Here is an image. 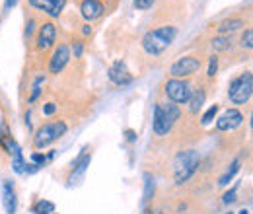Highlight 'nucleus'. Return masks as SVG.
Wrapping results in <instances>:
<instances>
[{
    "label": "nucleus",
    "mask_w": 253,
    "mask_h": 214,
    "mask_svg": "<svg viewBox=\"0 0 253 214\" xmlns=\"http://www.w3.org/2000/svg\"><path fill=\"white\" fill-rule=\"evenodd\" d=\"M211 47H212L214 53L230 51V49H232V37H230V35H216V37L211 41Z\"/></svg>",
    "instance_id": "f3484780"
},
{
    "label": "nucleus",
    "mask_w": 253,
    "mask_h": 214,
    "mask_svg": "<svg viewBox=\"0 0 253 214\" xmlns=\"http://www.w3.org/2000/svg\"><path fill=\"white\" fill-rule=\"evenodd\" d=\"M236 191H238V185H234L226 195H224V199H222V203L224 205H230V203H234L236 201Z\"/></svg>",
    "instance_id": "a878e982"
},
{
    "label": "nucleus",
    "mask_w": 253,
    "mask_h": 214,
    "mask_svg": "<svg viewBox=\"0 0 253 214\" xmlns=\"http://www.w3.org/2000/svg\"><path fill=\"white\" fill-rule=\"evenodd\" d=\"M201 66H203L201 57H197V55H185V57L177 59V61L169 66V74H171V78H183L185 80L187 76H193Z\"/></svg>",
    "instance_id": "423d86ee"
},
{
    "label": "nucleus",
    "mask_w": 253,
    "mask_h": 214,
    "mask_svg": "<svg viewBox=\"0 0 253 214\" xmlns=\"http://www.w3.org/2000/svg\"><path fill=\"white\" fill-rule=\"evenodd\" d=\"M152 130H154V134H156V136H168V134L171 132V127H169V123L166 121V117H164V113H162V109H160L158 103L154 105V115H152Z\"/></svg>",
    "instance_id": "4468645a"
},
{
    "label": "nucleus",
    "mask_w": 253,
    "mask_h": 214,
    "mask_svg": "<svg viewBox=\"0 0 253 214\" xmlns=\"http://www.w3.org/2000/svg\"><path fill=\"white\" fill-rule=\"evenodd\" d=\"M216 72H218V57H216V55H212V57L209 59V70H207V76H209V78H214V76H216Z\"/></svg>",
    "instance_id": "b1692460"
},
{
    "label": "nucleus",
    "mask_w": 253,
    "mask_h": 214,
    "mask_svg": "<svg viewBox=\"0 0 253 214\" xmlns=\"http://www.w3.org/2000/svg\"><path fill=\"white\" fill-rule=\"evenodd\" d=\"M28 2L32 8H35L37 12H43L49 18H59L66 6V0H28Z\"/></svg>",
    "instance_id": "1a4fd4ad"
},
{
    "label": "nucleus",
    "mask_w": 253,
    "mask_h": 214,
    "mask_svg": "<svg viewBox=\"0 0 253 214\" xmlns=\"http://www.w3.org/2000/svg\"><path fill=\"white\" fill-rule=\"evenodd\" d=\"M228 214H234V213H228Z\"/></svg>",
    "instance_id": "72a5a7b5"
},
{
    "label": "nucleus",
    "mask_w": 253,
    "mask_h": 214,
    "mask_svg": "<svg viewBox=\"0 0 253 214\" xmlns=\"http://www.w3.org/2000/svg\"><path fill=\"white\" fill-rule=\"evenodd\" d=\"M32 160L35 166H39V168H43V164L47 162V156L45 154H39V152H33L32 154Z\"/></svg>",
    "instance_id": "bb28decb"
},
{
    "label": "nucleus",
    "mask_w": 253,
    "mask_h": 214,
    "mask_svg": "<svg viewBox=\"0 0 253 214\" xmlns=\"http://www.w3.org/2000/svg\"><path fill=\"white\" fill-rule=\"evenodd\" d=\"M218 109H220V107H218L216 103H214V105H211V107L205 111V115H203L201 123H203V125H211V123L214 121V117L218 115Z\"/></svg>",
    "instance_id": "4be33fe9"
},
{
    "label": "nucleus",
    "mask_w": 253,
    "mask_h": 214,
    "mask_svg": "<svg viewBox=\"0 0 253 214\" xmlns=\"http://www.w3.org/2000/svg\"><path fill=\"white\" fill-rule=\"evenodd\" d=\"M205 92H203V88H199V90H193L189 95V99H187V105H189V113L191 115H195V113H199L201 111V107H203V103H205Z\"/></svg>",
    "instance_id": "dca6fc26"
},
{
    "label": "nucleus",
    "mask_w": 253,
    "mask_h": 214,
    "mask_svg": "<svg viewBox=\"0 0 253 214\" xmlns=\"http://www.w3.org/2000/svg\"><path fill=\"white\" fill-rule=\"evenodd\" d=\"M57 41V26L53 22H45L39 26L37 35H35V49L37 53H47L53 49Z\"/></svg>",
    "instance_id": "0eeeda50"
},
{
    "label": "nucleus",
    "mask_w": 253,
    "mask_h": 214,
    "mask_svg": "<svg viewBox=\"0 0 253 214\" xmlns=\"http://www.w3.org/2000/svg\"><path fill=\"white\" fill-rule=\"evenodd\" d=\"M252 93H253V76L250 70H246L240 76H236L234 80H230L228 99L234 105H246V103H250Z\"/></svg>",
    "instance_id": "7ed1b4c3"
},
{
    "label": "nucleus",
    "mask_w": 253,
    "mask_h": 214,
    "mask_svg": "<svg viewBox=\"0 0 253 214\" xmlns=\"http://www.w3.org/2000/svg\"><path fill=\"white\" fill-rule=\"evenodd\" d=\"M244 28H248L244 18H226L216 26V31H218V35H232V33L244 30Z\"/></svg>",
    "instance_id": "2eb2a0df"
},
{
    "label": "nucleus",
    "mask_w": 253,
    "mask_h": 214,
    "mask_svg": "<svg viewBox=\"0 0 253 214\" xmlns=\"http://www.w3.org/2000/svg\"><path fill=\"white\" fill-rule=\"evenodd\" d=\"M33 28H35V20H30V24H28V28H26V35H28V37L33 33Z\"/></svg>",
    "instance_id": "7c9ffc66"
},
{
    "label": "nucleus",
    "mask_w": 253,
    "mask_h": 214,
    "mask_svg": "<svg viewBox=\"0 0 253 214\" xmlns=\"http://www.w3.org/2000/svg\"><path fill=\"white\" fill-rule=\"evenodd\" d=\"M68 62H70V49H68L66 43H61L53 51V55L49 59V72L51 74H61L64 68H66Z\"/></svg>",
    "instance_id": "6e6552de"
},
{
    "label": "nucleus",
    "mask_w": 253,
    "mask_h": 214,
    "mask_svg": "<svg viewBox=\"0 0 253 214\" xmlns=\"http://www.w3.org/2000/svg\"><path fill=\"white\" fill-rule=\"evenodd\" d=\"M240 166H242V162H240V160H234V162H232L230 170H228V171H226V173H224V175L220 177V185H222V187H224V185H228L230 181H232V179H234V175L240 171Z\"/></svg>",
    "instance_id": "6ab92c4d"
},
{
    "label": "nucleus",
    "mask_w": 253,
    "mask_h": 214,
    "mask_svg": "<svg viewBox=\"0 0 253 214\" xmlns=\"http://www.w3.org/2000/svg\"><path fill=\"white\" fill-rule=\"evenodd\" d=\"M68 127L64 121H55V123H45L41 125L37 130H35V136H33V148L35 150H41L49 144H53L55 140H59L63 134H66Z\"/></svg>",
    "instance_id": "20e7f679"
},
{
    "label": "nucleus",
    "mask_w": 253,
    "mask_h": 214,
    "mask_svg": "<svg viewBox=\"0 0 253 214\" xmlns=\"http://www.w3.org/2000/svg\"><path fill=\"white\" fill-rule=\"evenodd\" d=\"M201 166V156L197 150H183L177 152L171 162V171H173V181L177 185H183L195 175V171Z\"/></svg>",
    "instance_id": "f03ea898"
},
{
    "label": "nucleus",
    "mask_w": 253,
    "mask_h": 214,
    "mask_svg": "<svg viewBox=\"0 0 253 214\" xmlns=\"http://www.w3.org/2000/svg\"><path fill=\"white\" fill-rule=\"evenodd\" d=\"M107 78H109V82H113L115 86H128V84H132V74L126 70L125 62L123 61H115L113 66H109V70H107Z\"/></svg>",
    "instance_id": "9d476101"
},
{
    "label": "nucleus",
    "mask_w": 253,
    "mask_h": 214,
    "mask_svg": "<svg viewBox=\"0 0 253 214\" xmlns=\"http://www.w3.org/2000/svg\"><path fill=\"white\" fill-rule=\"evenodd\" d=\"M177 37V28L175 26H162L156 30H150L144 33L142 37V49L152 55V57H158L162 55Z\"/></svg>",
    "instance_id": "f257e3e1"
},
{
    "label": "nucleus",
    "mask_w": 253,
    "mask_h": 214,
    "mask_svg": "<svg viewBox=\"0 0 253 214\" xmlns=\"http://www.w3.org/2000/svg\"><path fill=\"white\" fill-rule=\"evenodd\" d=\"M16 2H18V0H6V8H12V6H16Z\"/></svg>",
    "instance_id": "473e14b6"
},
{
    "label": "nucleus",
    "mask_w": 253,
    "mask_h": 214,
    "mask_svg": "<svg viewBox=\"0 0 253 214\" xmlns=\"http://www.w3.org/2000/svg\"><path fill=\"white\" fill-rule=\"evenodd\" d=\"M164 92H166V97H168L171 103L183 105V103H187V99H189L191 92H193V86H191L187 80H183V78H171V80L166 82Z\"/></svg>",
    "instance_id": "39448f33"
},
{
    "label": "nucleus",
    "mask_w": 253,
    "mask_h": 214,
    "mask_svg": "<svg viewBox=\"0 0 253 214\" xmlns=\"http://www.w3.org/2000/svg\"><path fill=\"white\" fill-rule=\"evenodd\" d=\"M55 111H57V105H55L53 101H49V103H45V105H43V115H47V117H49V115H53Z\"/></svg>",
    "instance_id": "c85d7f7f"
},
{
    "label": "nucleus",
    "mask_w": 253,
    "mask_h": 214,
    "mask_svg": "<svg viewBox=\"0 0 253 214\" xmlns=\"http://www.w3.org/2000/svg\"><path fill=\"white\" fill-rule=\"evenodd\" d=\"M240 45H242V49H248V51H252V47H253V30H252V28H248V30L244 31Z\"/></svg>",
    "instance_id": "5701e85b"
},
{
    "label": "nucleus",
    "mask_w": 253,
    "mask_h": 214,
    "mask_svg": "<svg viewBox=\"0 0 253 214\" xmlns=\"http://www.w3.org/2000/svg\"><path fill=\"white\" fill-rule=\"evenodd\" d=\"M82 28H84V30H82V33H84V35H90V33H92V28H90L88 24H86V26H82Z\"/></svg>",
    "instance_id": "2f4dec72"
},
{
    "label": "nucleus",
    "mask_w": 253,
    "mask_h": 214,
    "mask_svg": "<svg viewBox=\"0 0 253 214\" xmlns=\"http://www.w3.org/2000/svg\"><path fill=\"white\" fill-rule=\"evenodd\" d=\"M158 214H164V213H158Z\"/></svg>",
    "instance_id": "f704fd0d"
},
{
    "label": "nucleus",
    "mask_w": 253,
    "mask_h": 214,
    "mask_svg": "<svg viewBox=\"0 0 253 214\" xmlns=\"http://www.w3.org/2000/svg\"><path fill=\"white\" fill-rule=\"evenodd\" d=\"M154 2H156V0H132V6H134L136 10H148V8H152Z\"/></svg>",
    "instance_id": "393cba45"
},
{
    "label": "nucleus",
    "mask_w": 253,
    "mask_h": 214,
    "mask_svg": "<svg viewBox=\"0 0 253 214\" xmlns=\"http://www.w3.org/2000/svg\"><path fill=\"white\" fill-rule=\"evenodd\" d=\"M80 14H82V18L86 22H95V20H99L105 14V6L99 0H82Z\"/></svg>",
    "instance_id": "f8f14e48"
},
{
    "label": "nucleus",
    "mask_w": 253,
    "mask_h": 214,
    "mask_svg": "<svg viewBox=\"0 0 253 214\" xmlns=\"http://www.w3.org/2000/svg\"><path fill=\"white\" fill-rule=\"evenodd\" d=\"M43 84H45V76H43V74H39V76L33 80L32 93H30V99H28L30 103H33V101H35V99L41 95V86H43Z\"/></svg>",
    "instance_id": "aec40b11"
},
{
    "label": "nucleus",
    "mask_w": 253,
    "mask_h": 214,
    "mask_svg": "<svg viewBox=\"0 0 253 214\" xmlns=\"http://www.w3.org/2000/svg\"><path fill=\"white\" fill-rule=\"evenodd\" d=\"M125 136H126V140H128V142H134V140H136V132H134V130H130V128L125 130Z\"/></svg>",
    "instance_id": "c756f323"
},
{
    "label": "nucleus",
    "mask_w": 253,
    "mask_h": 214,
    "mask_svg": "<svg viewBox=\"0 0 253 214\" xmlns=\"http://www.w3.org/2000/svg\"><path fill=\"white\" fill-rule=\"evenodd\" d=\"M152 193H154V177L150 175V173H144V203L146 201H150V197H152Z\"/></svg>",
    "instance_id": "412c9836"
},
{
    "label": "nucleus",
    "mask_w": 253,
    "mask_h": 214,
    "mask_svg": "<svg viewBox=\"0 0 253 214\" xmlns=\"http://www.w3.org/2000/svg\"><path fill=\"white\" fill-rule=\"evenodd\" d=\"M2 207H4L6 214H16L18 211V195H16L12 181H8V179L2 181Z\"/></svg>",
    "instance_id": "ddd939ff"
},
{
    "label": "nucleus",
    "mask_w": 253,
    "mask_h": 214,
    "mask_svg": "<svg viewBox=\"0 0 253 214\" xmlns=\"http://www.w3.org/2000/svg\"><path fill=\"white\" fill-rule=\"evenodd\" d=\"M242 123H244V115H242L236 107H232V109L224 111L220 117L216 119V130H220V132H228V130L238 128Z\"/></svg>",
    "instance_id": "9b49d317"
},
{
    "label": "nucleus",
    "mask_w": 253,
    "mask_h": 214,
    "mask_svg": "<svg viewBox=\"0 0 253 214\" xmlns=\"http://www.w3.org/2000/svg\"><path fill=\"white\" fill-rule=\"evenodd\" d=\"M32 213L33 214H53L55 213V205H53L51 201L41 199V201H37V203L33 205Z\"/></svg>",
    "instance_id": "a211bd4d"
},
{
    "label": "nucleus",
    "mask_w": 253,
    "mask_h": 214,
    "mask_svg": "<svg viewBox=\"0 0 253 214\" xmlns=\"http://www.w3.org/2000/svg\"><path fill=\"white\" fill-rule=\"evenodd\" d=\"M72 51H74V57L80 59V57H82V51H84V43H82V41H74Z\"/></svg>",
    "instance_id": "cd10ccee"
}]
</instances>
